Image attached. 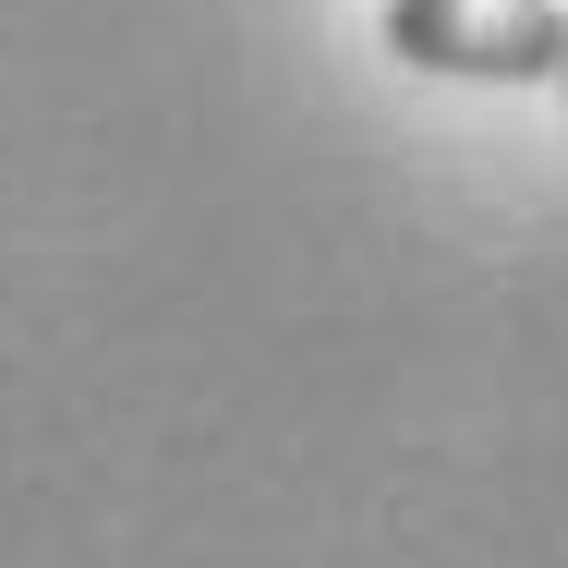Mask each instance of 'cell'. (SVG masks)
Segmentation results:
<instances>
[{
    "mask_svg": "<svg viewBox=\"0 0 568 568\" xmlns=\"http://www.w3.org/2000/svg\"><path fill=\"white\" fill-rule=\"evenodd\" d=\"M387 49L471 85H568V0H387Z\"/></svg>",
    "mask_w": 568,
    "mask_h": 568,
    "instance_id": "6da1fadb",
    "label": "cell"
}]
</instances>
